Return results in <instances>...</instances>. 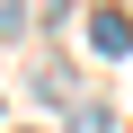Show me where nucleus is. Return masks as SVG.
Masks as SVG:
<instances>
[{"label": "nucleus", "instance_id": "nucleus-1", "mask_svg": "<svg viewBox=\"0 0 133 133\" xmlns=\"http://www.w3.org/2000/svg\"><path fill=\"white\" fill-rule=\"evenodd\" d=\"M89 44H98V53H133V18L98 9V18H89Z\"/></svg>", "mask_w": 133, "mask_h": 133}, {"label": "nucleus", "instance_id": "nucleus-2", "mask_svg": "<svg viewBox=\"0 0 133 133\" xmlns=\"http://www.w3.org/2000/svg\"><path fill=\"white\" fill-rule=\"evenodd\" d=\"M71 124H80V133H107V107H80Z\"/></svg>", "mask_w": 133, "mask_h": 133}]
</instances>
